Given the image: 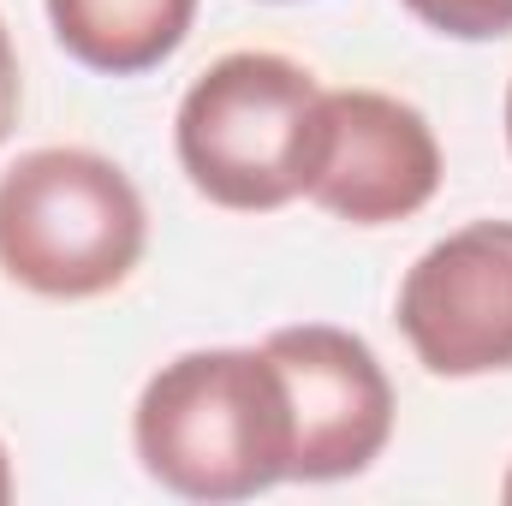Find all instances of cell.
<instances>
[{"label":"cell","mask_w":512,"mask_h":506,"mask_svg":"<svg viewBox=\"0 0 512 506\" xmlns=\"http://www.w3.org/2000/svg\"><path fill=\"white\" fill-rule=\"evenodd\" d=\"M131 453L179 501H256L292 483V405L262 346H197L137 387Z\"/></svg>","instance_id":"cell-1"},{"label":"cell","mask_w":512,"mask_h":506,"mask_svg":"<svg viewBox=\"0 0 512 506\" xmlns=\"http://www.w3.org/2000/svg\"><path fill=\"white\" fill-rule=\"evenodd\" d=\"M322 78L274 48L209 60L173 114V155L191 191L227 215H274L310 191L322 149Z\"/></svg>","instance_id":"cell-2"},{"label":"cell","mask_w":512,"mask_h":506,"mask_svg":"<svg viewBox=\"0 0 512 506\" xmlns=\"http://www.w3.org/2000/svg\"><path fill=\"white\" fill-rule=\"evenodd\" d=\"M149 251V203L84 143H42L0 173V274L48 304L120 292Z\"/></svg>","instance_id":"cell-3"},{"label":"cell","mask_w":512,"mask_h":506,"mask_svg":"<svg viewBox=\"0 0 512 506\" xmlns=\"http://www.w3.org/2000/svg\"><path fill=\"white\" fill-rule=\"evenodd\" d=\"M292 405V483L364 477L393 441V381L364 334L334 322H286L262 340Z\"/></svg>","instance_id":"cell-4"},{"label":"cell","mask_w":512,"mask_h":506,"mask_svg":"<svg viewBox=\"0 0 512 506\" xmlns=\"http://www.w3.org/2000/svg\"><path fill=\"white\" fill-rule=\"evenodd\" d=\"M393 322L435 381L512 376V221H465L399 280Z\"/></svg>","instance_id":"cell-5"},{"label":"cell","mask_w":512,"mask_h":506,"mask_svg":"<svg viewBox=\"0 0 512 506\" xmlns=\"http://www.w3.org/2000/svg\"><path fill=\"white\" fill-rule=\"evenodd\" d=\"M447 173L441 137L423 108L387 90H322V149L310 167V203L346 227H393L435 203Z\"/></svg>","instance_id":"cell-6"},{"label":"cell","mask_w":512,"mask_h":506,"mask_svg":"<svg viewBox=\"0 0 512 506\" xmlns=\"http://www.w3.org/2000/svg\"><path fill=\"white\" fill-rule=\"evenodd\" d=\"M42 6L66 60L102 78H143L185 48L203 0H42Z\"/></svg>","instance_id":"cell-7"},{"label":"cell","mask_w":512,"mask_h":506,"mask_svg":"<svg viewBox=\"0 0 512 506\" xmlns=\"http://www.w3.org/2000/svg\"><path fill=\"white\" fill-rule=\"evenodd\" d=\"M399 6L447 42H501V36H512V0H399Z\"/></svg>","instance_id":"cell-8"},{"label":"cell","mask_w":512,"mask_h":506,"mask_svg":"<svg viewBox=\"0 0 512 506\" xmlns=\"http://www.w3.org/2000/svg\"><path fill=\"white\" fill-rule=\"evenodd\" d=\"M18 108H24V78H18V48H12L6 18H0V143L18 126Z\"/></svg>","instance_id":"cell-9"},{"label":"cell","mask_w":512,"mask_h":506,"mask_svg":"<svg viewBox=\"0 0 512 506\" xmlns=\"http://www.w3.org/2000/svg\"><path fill=\"white\" fill-rule=\"evenodd\" d=\"M12 501V459H6V441H0V506Z\"/></svg>","instance_id":"cell-10"},{"label":"cell","mask_w":512,"mask_h":506,"mask_svg":"<svg viewBox=\"0 0 512 506\" xmlns=\"http://www.w3.org/2000/svg\"><path fill=\"white\" fill-rule=\"evenodd\" d=\"M501 501L512 506V465H507V477H501Z\"/></svg>","instance_id":"cell-11"},{"label":"cell","mask_w":512,"mask_h":506,"mask_svg":"<svg viewBox=\"0 0 512 506\" xmlns=\"http://www.w3.org/2000/svg\"><path fill=\"white\" fill-rule=\"evenodd\" d=\"M507 149H512V84H507Z\"/></svg>","instance_id":"cell-12"}]
</instances>
